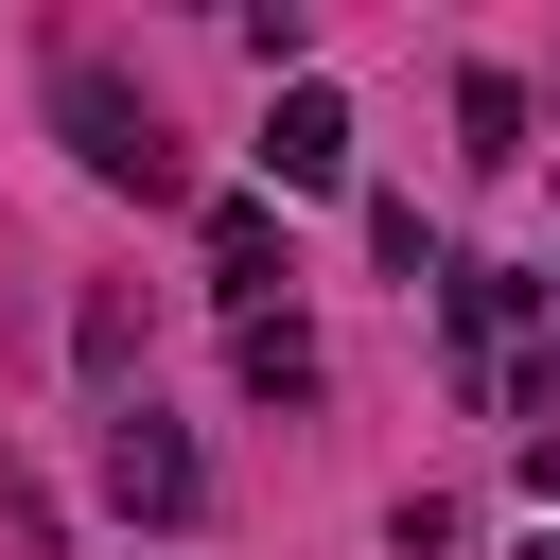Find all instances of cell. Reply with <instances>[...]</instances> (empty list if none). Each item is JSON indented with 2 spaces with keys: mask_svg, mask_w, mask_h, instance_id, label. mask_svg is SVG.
Wrapping results in <instances>:
<instances>
[{
  "mask_svg": "<svg viewBox=\"0 0 560 560\" xmlns=\"http://www.w3.org/2000/svg\"><path fill=\"white\" fill-rule=\"evenodd\" d=\"M52 122H70V158H88L105 192H140V210H175V192H192L175 122H158V105H140V88L105 70V52H70V70H52Z\"/></svg>",
  "mask_w": 560,
  "mask_h": 560,
  "instance_id": "cell-1",
  "label": "cell"
},
{
  "mask_svg": "<svg viewBox=\"0 0 560 560\" xmlns=\"http://www.w3.org/2000/svg\"><path fill=\"white\" fill-rule=\"evenodd\" d=\"M105 508H122V525H192V508H210V455H192L158 402H122V420H105Z\"/></svg>",
  "mask_w": 560,
  "mask_h": 560,
  "instance_id": "cell-2",
  "label": "cell"
},
{
  "mask_svg": "<svg viewBox=\"0 0 560 560\" xmlns=\"http://www.w3.org/2000/svg\"><path fill=\"white\" fill-rule=\"evenodd\" d=\"M262 175H280V192H350V88L298 70V88L262 105Z\"/></svg>",
  "mask_w": 560,
  "mask_h": 560,
  "instance_id": "cell-3",
  "label": "cell"
},
{
  "mask_svg": "<svg viewBox=\"0 0 560 560\" xmlns=\"http://www.w3.org/2000/svg\"><path fill=\"white\" fill-rule=\"evenodd\" d=\"M210 280L262 315V280H280V210H262V192H210Z\"/></svg>",
  "mask_w": 560,
  "mask_h": 560,
  "instance_id": "cell-4",
  "label": "cell"
},
{
  "mask_svg": "<svg viewBox=\"0 0 560 560\" xmlns=\"http://www.w3.org/2000/svg\"><path fill=\"white\" fill-rule=\"evenodd\" d=\"M228 368H245V385H262V402H315V332H298V315H280V298H262V315H245V332H228Z\"/></svg>",
  "mask_w": 560,
  "mask_h": 560,
  "instance_id": "cell-5",
  "label": "cell"
},
{
  "mask_svg": "<svg viewBox=\"0 0 560 560\" xmlns=\"http://www.w3.org/2000/svg\"><path fill=\"white\" fill-rule=\"evenodd\" d=\"M455 140L508 175V158H525V70H455Z\"/></svg>",
  "mask_w": 560,
  "mask_h": 560,
  "instance_id": "cell-6",
  "label": "cell"
},
{
  "mask_svg": "<svg viewBox=\"0 0 560 560\" xmlns=\"http://www.w3.org/2000/svg\"><path fill=\"white\" fill-rule=\"evenodd\" d=\"M438 280H455V332H472V350L542 315V280H525V262H438Z\"/></svg>",
  "mask_w": 560,
  "mask_h": 560,
  "instance_id": "cell-7",
  "label": "cell"
},
{
  "mask_svg": "<svg viewBox=\"0 0 560 560\" xmlns=\"http://www.w3.org/2000/svg\"><path fill=\"white\" fill-rule=\"evenodd\" d=\"M368 245H385V280H438V245H420V192H368Z\"/></svg>",
  "mask_w": 560,
  "mask_h": 560,
  "instance_id": "cell-8",
  "label": "cell"
},
{
  "mask_svg": "<svg viewBox=\"0 0 560 560\" xmlns=\"http://www.w3.org/2000/svg\"><path fill=\"white\" fill-rule=\"evenodd\" d=\"M70 350H88V385H122V350H140V298H88V315H70Z\"/></svg>",
  "mask_w": 560,
  "mask_h": 560,
  "instance_id": "cell-9",
  "label": "cell"
},
{
  "mask_svg": "<svg viewBox=\"0 0 560 560\" xmlns=\"http://www.w3.org/2000/svg\"><path fill=\"white\" fill-rule=\"evenodd\" d=\"M508 560H560V525H525V542H508Z\"/></svg>",
  "mask_w": 560,
  "mask_h": 560,
  "instance_id": "cell-10",
  "label": "cell"
},
{
  "mask_svg": "<svg viewBox=\"0 0 560 560\" xmlns=\"http://www.w3.org/2000/svg\"><path fill=\"white\" fill-rule=\"evenodd\" d=\"M542 298H560V280H542Z\"/></svg>",
  "mask_w": 560,
  "mask_h": 560,
  "instance_id": "cell-11",
  "label": "cell"
}]
</instances>
